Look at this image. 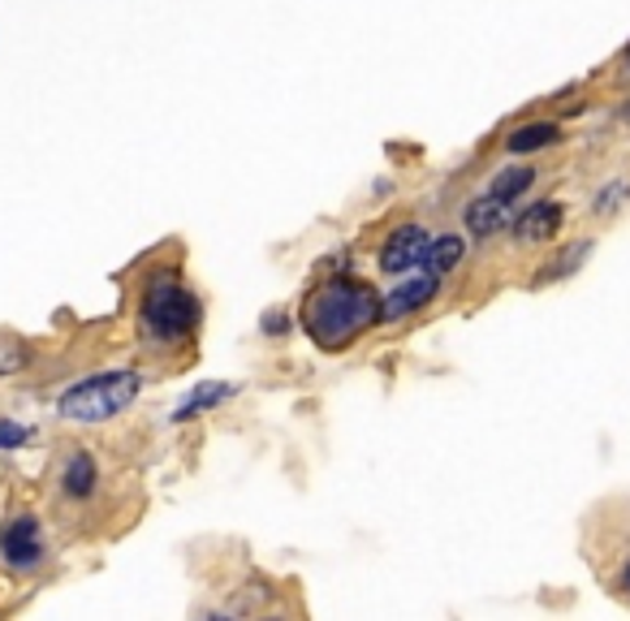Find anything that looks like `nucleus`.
I'll return each mask as SVG.
<instances>
[{
    "label": "nucleus",
    "mask_w": 630,
    "mask_h": 621,
    "mask_svg": "<svg viewBox=\"0 0 630 621\" xmlns=\"http://www.w3.org/2000/svg\"><path fill=\"white\" fill-rule=\"evenodd\" d=\"M307 333L320 345L337 349L342 342H351L354 333H363L371 320H380V302L367 285H354V280H333L324 289L311 294L307 302Z\"/></svg>",
    "instance_id": "f257e3e1"
},
{
    "label": "nucleus",
    "mask_w": 630,
    "mask_h": 621,
    "mask_svg": "<svg viewBox=\"0 0 630 621\" xmlns=\"http://www.w3.org/2000/svg\"><path fill=\"white\" fill-rule=\"evenodd\" d=\"M135 398H139V376L135 371H104V376H91V380L73 384L61 398V414L73 418V423H104V418L126 411Z\"/></svg>",
    "instance_id": "f03ea898"
},
{
    "label": "nucleus",
    "mask_w": 630,
    "mask_h": 621,
    "mask_svg": "<svg viewBox=\"0 0 630 621\" xmlns=\"http://www.w3.org/2000/svg\"><path fill=\"white\" fill-rule=\"evenodd\" d=\"M142 320H147V329H151V333H160V337H182V333H191V329H195V320H199V302H195L182 285H173V280H156V285L147 289V298H142Z\"/></svg>",
    "instance_id": "7ed1b4c3"
},
{
    "label": "nucleus",
    "mask_w": 630,
    "mask_h": 621,
    "mask_svg": "<svg viewBox=\"0 0 630 621\" xmlns=\"http://www.w3.org/2000/svg\"><path fill=\"white\" fill-rule=\"evenodd\" d=\"M427 229L420 225H402V229H393V238L385 242V251H380V268L385 273H406V268H420L423 255H427Z\"/></svg>",
    "instance_id": "20e7f679"
},
{
    "label": "nucleus",
    "mask_w": 630,
    "mask_h": 621,
    "mask_svg": "<svg viewBox=\"0 0 630 621\" xmlns=\"http://www.w3.org/2000/svg\"><path fill=\"white\" fill-rule=\"evenodd\" d=\"M0 552L13 570H31L39 556H44V544H39V522L35 518H13L4 531H0Z\"/></svg>",
    "instance_id": "39448f33"
},
{
    "label": "nucleus",
    "mask_w": 630,
    "mask_h": 621,
    "mask_svg": "<svg viewBox=\"0 0 630 621\" xmlns=\"http://www.w3.org/2000/svg\"><path fill=\"white\" fill-rule=\"evenodd\" d=\"M436 280H440V276L423 273V276H415V280H406V285H398V289L380 302V320H402V315L420 311L423 302L436 294Z\"/></svg>",
    "instance_id": "423d86ee"
},
{
    "label": "nucleus",
    "mask_w": 630,
    "mask_h": 621,
    "mask_svg": "<svg viewBox=\"0 0 630 621\" xmlns=\"http://www.w3.org/2000/svg\"><path fill=\"white\" fill-rule=\"evenodd\" d=\"M467 229L471 233H480V238H492V233H501L505 229V199H476V204L467 207Z\"/></svg>",
    "instance_id": "0eeeda50"
},
{
    "label": "nucleus",
    "mask_w": 630,
    "mask_h": 621,
    "mask_svg": "<svg viewBox=\"0 0 630 621\" xmlns=\"http://www.w3.org/2000/svg\"><path fill=\"white\" fill-rule=\"evenodd\" d=\"M561 211L558 204H536L531 211H523V220L514 225V233L523 238V242H545L553 229H558Z\"/></svg>",
    "instance_id": "6e6552de"
},
{
    "label": "nucleus",
    "mask_w": 630,
    "mask_h": 621,
    "mask_svg": "<svg viewBox=\"0 0 630 621\" xmlns=\"http://www.w3.org/2000/svg\"><path fill=\"white\" fill-rule=\"evenodd\" d=\"M458 260H462V238L445 233V238H432V242H427V255H423L420 268L432 276H445Z\"/></svg>",
    "instance_id": "1a4fd4ad"
},
{
    "label": "nucleus",
    "mask_w": 630,
    "mask_h": 621,
    "mask_svg": "<svg viewBox=\"0 0 630 621\" xmlns=\"http://www.w3.org/2000/svg\"><path fill=\"white\" fill-rule=\"evenodd\" d=\"M549 142H558V126L536 122V126H523V130L509 135V151H536V147H549Z\"/></svg>",
    "instance_id": "9d476101"
},
{
    "label": "nucleus",
    "mask_w": 630,
    "mask_h": 621,
    "mask_svg": "<svg viewBox=\"0 0 630 621\" xmlns=\"http://www.w3.org/2000/svg\"><path fill=\"white\" fill-rule=\"evenodd\" d=\"M91 487H95V462L87 453H78L66 467V492L70 496H91Z\"/></svg>",
    "instance_id": "9b49d317"
},
{
    "label": "nucleus",
    "mask_w": 630,
    "mask_h": 621,
    "mask_svg": "<svg viewBox=\"0 0 630 621\" xmlns=\"http://www.w3.org/2000/svg\"><path fill=\"white\" fill-rule=\"evenodd\" d=\"M220 398H229V389H225V384H208V389H199L195 398H186V402L177 406V418H195V414L204 411V406L220 402Z\"/></svg>",
    "instance_id": "f8f14e48"
},
{
    "label": "nucleus",
    "mask_w": 630,
    "mask_h": 621,
    "mask_svg": "<svg viewBox=\"0 0 630 621\" xmlns=\"http://www.w3.org/2000/svg\"><path fill=\"white\" fill-rule=\"evenodd\" d=\"M527 186H531V169H509V173H505V177L492 186V195L509 204V199H514V195H523Z\"/></svg>",
    "instance_id": "ddd939ff"
},
{
    "label": "nucleus",
    "mask_w": 630,
    "mask_h": 621,
    "mask_svg": "<svg viewBox=\"0 0 630 621\" xmlns=\"http://www.w3.org/2000/svg\"><path fill=\"white\" fill-rule=\"evenodd\" d=\"M22 363H26V349H22V342L0 337V376H4V371H18Z\"/></svg>",
    "instance_id": "4468645a"
},
{
    "label": "nucleus",
    "mask_w": 630,
    "mask_h": 621,
    "mask_svg": "<svg viewBox=\"0 0 630 621\" xmlns=\"http://www.w3.org/2000/svg\"><path fill=\"white\" fill-rule=\"evenodd\" d=\"M31 440V432L26 427H18V423H4L0 418V449H18V445H26Z\"/></svg>",
    "instance_id": "2eb2a0df"
},
{
    "label": "nucleus",
    "mask_w": 630,
    "mask_h": 621,
    "mask_svg": "<svg viewBox=\"0 0 630 621\" xmlns=\"http://www.w3.org/2000/svg\"><path fill=\"white\" fill-rule=\"evenodd\" d=\"M622 583H627V591H630V565H627V578H622Z\"/></svg>",
    "instance_id": "dca6fc26"
},
{
    "label": "nucleus",
    "mask_w": 630,
    "mask_h": 621,
    "mask_svg": "<svg viewBox=\"0 0 630 621\" xmlns=\"http://www.w3.org/2000/svg\"><path fill=\"white\" fill-rule=\"evenodd\" d=\"M627 61H630V53H627Z\"/></svg>",
    "instance_id": "f3484780"
}]
</instances>
